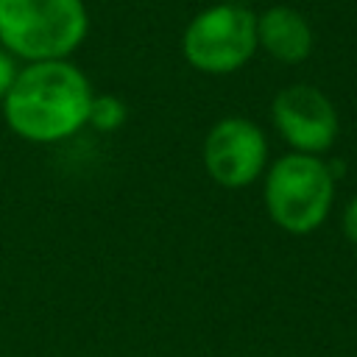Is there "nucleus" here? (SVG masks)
Wrapping results in <instances>:
<instances>
[{"label": "nucleus", "instance_id": "f257e3e1", "mask_svg": "<svg viewBox=\"0 0 357 357\" xmlns=\"http://www.w3.org/2000/svg\"><path fill=\"white\" fill-rule=\"evenodd\" d=\"M92 95L86 73L70 59H56L22 64L0 106L11 134L33 145H56L86 126Z\"/></svg>", "mask_w": 357, "mask_h": 357}, {"label": "nucleus", "instance_id": "f03ea898", "mask_svg": "<svg viewBox=\"0 0 357 357\" xmlns=\"http://www.w3.org/2000/svg\"><path fill=\"white\" fill-rule=\"evenodd\" d=\"M262 201L271 223L284 234L318 231L335 204V173L324 156L287 151L262 176Z\"/></svg>", "mask_w": 357, "mask_h": 357}, {"label": "nucleus", "instance_id": "7ed1b4c3", "mask_svg": "<svg viewBox=\"0 0 357 357\" xmlns=\"http://www.w3.org/2000/svg\"><path fill=\"white\" fill-rule=\"evenodd\" d=\"M86 33L84 0H0V47L22 64L70 59Z\"/></svg>", "mask_w": 357, "mask_h": 357}, {"label": "nucleus", "instance_id": "20e7f679", "mask_svg": "<svg viewBox=\"0 0 357 357\" xmlns=\"http://www.w3.org/2000/svg\"><path fill=\"white\" fill-rule=\"evenodd\" d=\"M257 50V14L243 3H212L181 31V56L204 75H231L243 70Z\"/></svg>", "mask_w": 357, "mask_h": 357}, {"label": "nucleus", "instance_id": "39448f33", "mask_svg": "<svg viewBox=\"0 0 357 357\" xmlns=\"http://www.w3.org/2000/svg\"><path fill=\"white\" fill-rule=\"evenodd\" d=\"M201 162L206 176L223 190H245L262 181L271 165V145L265 131L240 114L220 117L204 137Z\"/></svg>", "mask_w": 357, "mask_h": 357}, {"label": "nucleus", "instance_id": "423d86ee", "mask_svg": "<svg viewBox=\"0 0 357 357\" xmlns=\"http://www.w3.org/2000/svg\"><path fill=\"white\" fill-rule=\"evenodd\" d=\"M271 123L290 151L324 156L340 134L332 98L312 84H290L271 100Z\"/></svg>", "mask_w": 357, "mask_h": 357}, {"label": "nucleus", "instance_id": "0eeeda50", "mask_svg": "<svg viewBox=\"0 0 357 357\" xmlns=\"http://www.w3.org/2000/svg\"><path fill=\"white\" fill-rule=\"evenodd\" d=\"M257 45L279 64H301L315 47V33L298 8L276 3L257 14Z\"/></svg>", "mask_w": 357, "mask_h": 357}, {"label": "nucleus", "instance_id": "6e6552de", "mask_svg": "<svg viewBox=\"0 0 357 357\" xmlns=\"http://www.w3.org/2000/svg\"><path fill=\"white\" fill-rule=\"evenodd\" d=\"M126 117H128V109H126V100L120 95H112V92H100V95L95 92L92 95L86 126H92L100 134H112L126 123Z\"/></svg>", "mask_w": 357, "mask_h": 357}, {"label": "nucleus", "instance_id": "1a4fd4ad", "mask_svg": "<svg viewBox=\"0 0 357 357\" xmlns=\"http://www.w3.org/2000/svg\"><path fill=\"white\" fill-rule=\"evenodd\" d=\"M17 73H20V61H17L6 47H0V100H3L6 92L11 89Z\"/></svg>", "mask_w": 357, "mask_h": 357}, {"label": "nucleus", "instance_id": "9d476101", "mask_svg": "<svg viewBox=\"0 0 357 357\" xmlns=\"http://www.w3.org/2000/svg\"><path fill=\"white\" fill-rule=\"evenodd\" d=\"M340 231L351 245H357V192L349 198V204L340 215Z\"/></svg>", "mask_w": 357, "mask_h": 357}]
</instances>
